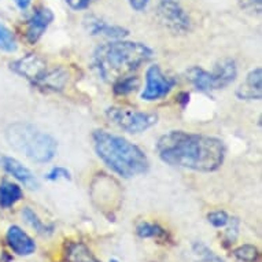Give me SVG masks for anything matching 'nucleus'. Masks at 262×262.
<instances>
[{"mask_svg": "<svg viewBox=\"0 0 262 262\" xmlns=\"http://www.w3.org/2000/svg\"><path fill=\"white\" fill-rule=\"evenodd\" d=\"M157 152L168 165L210 173L221 168L227 150L223 140L213 136L170 130L158 139Z\"/></svg>", "mask_w": 262, "mask_h": 262, "instance_id": "1", "label": "nucleus"}, {"mask_svg": "<svg viewBox=\"0 0 262 262\" xmlns=\"http://www.w3.org/2000/svg\"><path fill=\"white\" fill-rule=\"evenodd\" d=\"M154 51L147 44L126 40H112L95 48L91 64L103 81L114 82L138 70L152 59Z\"/></svg>", "mask_w": 262, "mask_h": 262, "instance_id": "2", "label": "nucleus"}, {"mask_svg": "<svg viewBox=\"0 0 262 262\" xmlns=\"http://www.w3.org/2000/svg\"><path fill=\"white\" fill-rule=\"evenodd\" d=\"M92 144L104 165L124 179L140 176L150 168L146 152L122 136L98 129L92 134Z\"/></svg>", "mask_w": 262, "mask_h": 262, "instance_id": "3", "label": "nucleus"}, {"mask_svg": "<svg viewBox=\"0 0 262 262\" xmlns=\"http://www.w3.org/2000/svg\"><path fill=\"white\" fill-rule=\"evenodd\" d=\"M6 139L14 150L37 163L50 162L58 150V143L51 135L25 122L10 125L6 130Z\"/></svg>", "mask_w": 262, "mask_h": 262, "instance_id": "4", "label": "nucleus"}, {"mask_svg": "<svg viewBox=\"0 0 262 262\" xmlns=\"http://www.w3.org/2000/svg\"><path fill=\"white\" fill-rule=\"evenodd\" d=\"M106 117L117 128L128 134H142L158 122V116L155 113L138 112L124 107H108Z\"/></svg>", "mask_w": 262, "mask_h": 262, "instance_id": "5", "label": "nucleus"}, {"mask_svg": "<svg viewBox=\"0 0 262 262\" xmlns=\"http://www.w3.org/2000/svg\"><path fill=\"white\" fill-rule=\"evenodd\" d=\"M157 17L173 35H185L192 29V19L181 0H157Z\"/></svg>", "mask_w": 262, "mask_h": 262, "instance_id": "6", "label": "nucleus"}, {"mask_svg": "<svg viewBox=\"0 0 262 262\" xmlns=\"http://www.w3.org/2000/svg\"><path fill=\"white\" fill-rule=\"evenodd\" d=\"M176 85V80L163 73L158 64H152L146 72V86L140 94L142 100L155 102L168 96Z\"/></svg>", "mask_w": 262, "mask_h": 262, "instance_id": "7", "label": "nucleus"}, {"mask_svg": "<svg viewBox=\"0 0 262 262\" xmlns=\"http://www.w3.org/2000/svg\"><path fill=\"white\" fill-rule=\"evenodd\" d=\"M11 69L21 77L26 78L33 85H37L39 81L47 72V62L37 54H28L21 59L11 63Z\"/></svg>", "mask_w": 262, "mask_h": 262, "instance_id": "8", "label": "nucleus"}, {"mask_svg": "<svg viewBox=\"0 0 262 262\" xmlns=\"http://www.w3.org/2000/svg\"><path fill=\"white\" fill-rule=\"evenodd\" d=\"M54 13L51 9L40 6L33 10V13L28 18L25 25V39L29 44H36L39 41L48 26L51 25L54 21Z\"/></svg>", "mask_w": 262, "mask_h": 262, "instance_id": "9", "label": "nucleus"}, {"mask_svg": "<svg viewBox=\"0 0 262 262\" xmlns=\"http://www.w3.org/2000/svg\"><path fill=\"white\" fill-rule=\"evenodd\" d=\"M85 28L88 33L95 37H104L108 40H122L129 36V30L124 26L116 25V24H110V22L104 21L102 18L90 15L85 19Z\"/></svg>", "mask_w": 262, "mask_h": 262, "instance_id": "10", "label": "nucleus"}, {"mask_svg": "<svg viewBox=\"0 0 262 262\" xmlns=\"http://www.w3.org/2000/svg\"><path fill=\"white\" fill-rule=\"evenodd\" d=\"M6 243L15 255L29 257L36 251V242L18 225H11L6 232Z\"/></svg>", "mask_w": 262, "mask_h": 262, "instance_id": "11", "label": "nucleus"}, {"mask_svg": "<svg viewBox=\"0 0 262 262\" xmlns=\"http://www.w3.org/2000/svg\"><path fill=\"white\" fill-rule=\"evenodd\" d=\"M0 166L5 169L6 173H9L10 176H13L15 180H18L28 188H39V181L35 177V174L32 173L29 168L22 165L18 159L3 155V157H0Z\"/></svg>", "mask_w": 262, "mask_h": 262, "instance_id": "12", "label": "nucleus"}, {"mask_svg": "<svg viewBox=\"0 0 262 262\" xmlns=\"http://www.w3.org/2000/svg\"><path fill=\"white\" fill-rule=\"evenodd\" d=\"M237 99L261 100L262 98V70L255 68L246 76V80L236 90Z\"/></svg>", "mask_w": 262, "mask_h": 262, "instance_id": "13", "label": "nucleus"}, {"mask_svg": "<svg viewBox=\"0 0 262 262\" xmlns=\"http://www.w3.org/2000/svg\"><path fill=\"white\" fill-rule=\"evenodd\" d=\"M63 258L66 262H102L85 243L78 241H66Z\"/></svg>", "mask_w": 262, "mask_h": 262, "instance_id": "14", "label": "nucleus"}, {"mask_svg": "<svg viewBox=\"0 0 262 262\" xmlns=\"http://www.w3.org/2000/svg\"><path fill=\"white\" fill-rule=\"evenodd\" d=\"M217 84V90H224L231 85L237 77V66L233 59H223L217 62L211 72Z\"/></svg>", "mask_w": 262, "mask_h": 262, "instance_id": "15", "label": "nucleus"}, {"mask_svg": "<svg viewBox=\"0 0 262 262\" xmlns=\"http://www.w3.org/2000/svg\"><path fill=\"white\" fill-rule=\"evenodd\" d=\"M69 80V74L68 72L63 69V68H48L46 74L43 76V78L40 80L39 84L36 86H39L44 91H62L66 85V82Z\"/></svg>", "mask_w": 262, "mask_h": 262, "instance_id": "16", "label": "nucleus"}, {"mask_svg": "<svg viewBox=\"0 0 262 262\" xmlns=\"http://www.w3.org/2000/svg\"><path fill=\"white\" fill-rule=\"evenodd\" d=\"M185 76H187V80L201 92L217 91V84L211 72H207L199 66H192L191 69L187 70Z\"/></svg>", "mask_w": 262, "mask_h": 262, "instance_id": "17", "label": "nucleus"}, {"mask_svg": "<svg viewBox=\"0 0 262 262\" xmlns=\"http://www.w3.org/2000/svg\"><path fill=\"white\" fill-rule=\"evenodd\" d=\"M22 198H24V192L19 185L9 180L0 181V207L2 209L13 207Z\"/></svg>", "mask_w": 262, "mask_h": 262, "instance_id": "18", "label": "nucleus"}, {"mask_svg": "<svg viewBox=\"0 0 262 262\" xmlns=\"http://www.w3.org/2000/svg\"><path fill=\"white\" fill-rule=\"evenodd\" d=\"M136 233L142 239H154L158 242H170V235L169 232L157 223H148V221H142L136 225Z\"/></svg>", "mask_w": 262, "mask_h": 262, "instance_id": "19", "label": "nucleus"}, {"mask_svg": "<svg viewBox=\"0 0 262 262\" xmlns=\"http://www.w3.org/2000/svg\"><path fill=\"white\" fill-rule=\"evenodd\" d=\"M22 217L25 220V223L29 225L33 231L41 235V236H50L54 233L55 231V227L52 225V224H46L43 220L40 219L37 213H36L33 209H30V207H24V210H22Z\"/></svg>", "mask_w": 262, "mask_h": 262, "instance_id": "20", "label": "nucleus"}, {"mask_svg": "<svg viewBox=\"0 0 262 262\" xmlns=\"http://www.w3.org/2000/svg\"><path fill=\"white\" fill-rule=\"evenodd\" d=\"M140 86V78L135 74H128L113 82V92L117 96H125L135 92Z\"/></svg>", "mask_w": 262, "mask_h": 262, "instance_id": "21", "label": "nucleus"}, {"mask_svg": "<svg viewBox=\"0 0 262 262\" xmlns=\"http://www.w3.org/2000/svg\"><path fill=\"white\" fill-rule=\"evenodd\" d=\"M232 255L241 262H258L259 261V250L254 245H242L232 250Z\"/></svg>", "mask_w": 262, "mask_h": 262, "instance_id": "22", "label": "nucleus"}, {"mask_svg": "<svg viewBox=\"0 0 262 262\" xmlns=\"http://www.w3.org/2000/svg\"><path fill=\"white\" fill-rule=\"evenodd\" d=\"M18 48L17 39L13 32L0 22V51L15 52Z\"/></svg>", "mask_w": 262, "mask_h": 262, "instance_id": "23", "label": "nucleus"}, {"mask_svg": "<svg viewBox=\"0 0 262 262\" xmlns=\"http://www.w3.org/2000/svg\"><path fill=\"white\" fill-rule=\"evenodd\" d=\"M192 250L199 258H202L203 262H225L213 250L209 249L206 245H203L202 242H195L192 245Z\"/></svg>", "mask_w": 262, "mask_h": 262, "instance_id": "24", "label": "nucleus"}, {"mask_svg": "<svg viewBox=\"0 0 262 262\" xmlns=\"http://www.w3.org/2000/svg\"><path fill=\"white\" fill-rule=\"evenodd\" d=\"M227 227V231H225V235H224V247H229V246H232L236 242L237 236H239L241 223H239V220L236 217H232V219L229 220Z\"/></svg>", "mask_w": 262, "mask_h": 262, "instance_id": "25", "label": "nucleus"}, {"mask_svg": "<svg viewBox=\"0 0 262 262\" xmlns=\"http://www.w3.org/2000/svg\"><path fill=\"white\" fill-rule=\"evenodd\" d=\"M229 220H231L229 214L224 210H214L207 214V221L214 228H225L229 223Z\"/></svg>", "mask_w": 262, "mask_h": 262, "instance_id": "26", "label": "nucleus"}, {"mask_svg": "<svg viewBox=\"0 0 262 262\" xmlns=\"http://www.w3.org/2000/svg\"><path fill=\"white\" fill-rule=\"evenodd\" d=\"M46 179L48 181H59V180H72V173L68 170L63 166H55V168H52L50 172L46 174Z\"/></svg>", "mask_w": 262, "mask_h": 262, "instance_id": "27", "label": "nucleus"}, {"mask_svg": "<svg viewBox=\"0 0 262 262\" xmlns=\"http://www.w3.org/2000/svg\"><path fill=\"white\" fill-rule=\"evenodd\" d=\"M241 9L251 15H259L262 11V0H237Z\"/></svg>", "mask_w": 262, "mask_h": 262, "instance_id": "28", "label": "nucleus"}, {"mask_svg": "<svg viewBox=\"0 0 262 262\" xmlns=\"http://www.w3.org/2000/svg\"><path fill=\"white\" fill-rule=\"evenodd\" d=\"M64 2L74 11H81V10L88 9L92 5L94 0H64Z\"/></svg>", "mask_w": 262, "mask_h": 262, "instance_id": "29", "label": "nucleus"}, {"mask_svg": "<svg viewBox=\"0 0 262 262\" xmlns=\"http://www.w3.org/2000/svg\"><path fill=\"white\" fill-rule=\"evenodd\" d=\"M130 9L136 11V13H143L144 10H147L151 0H126Z\"/></svg>", "mask_w": 262, "mask_h": 262, "instance_id": "30", "label": "nucleus"}, {"mask_svg": "<svg viewBox=\"0 0 262 262\" xmlns=\"http://www.w3.org/2000/svg\"><path fill=\"white\" fill-rule=\"evenodd\" d=\"M14 3H15V6H17L18 9L22 10V11H25V10H28V7L30 6V3H32V0H14Z\"/></svg>", "mask_w": 262, "mask_h": 262, "instance_id": "31", "label": "nucleus"}, {"mask_svg": "<svg viewBox=\"0 0 262 262\" xmlns=\"http://www.w3.org/2000/svg\"><path fill=\"white\" fill-rule=\"evenodd\" d=\"M179 102H180L183 107H185V104L189 102V94H188V92H181V94L179 95Z\"/></svg>", "mask_w": 262, "mask_h": 262, "instance_id": "32", "label": "nucleus"}, {"mask_svg": "<svg viewBox=\"0 0 262 262\" xmlns=\"http://www.w3.org/2000/svg\"><path fill=\"white\" fill-rule=\"evenodd\" d=\"M110 262H120V261H118L117 258H112V259H110Z\"/></svg>", "mask_w": 262, "mask_h": 262, "instance_id": "33", "label": "nucleus"}]
</instances>
